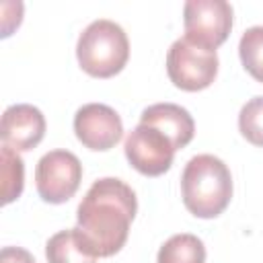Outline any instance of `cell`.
Returning <instances> with one entry per match:
<instances>
[{
  "instance_id": "obj_6",
  "label": "cell",
  "mask_w": 263,
  "mask_h": 263,
  "mask_svg": "<svg viewBox=\"0 0 263 263\" xmlns=\"http://www.w3.org/2000/svg\"><path fill=\"white\" fill-rule=\"evenodd\" d=\"M185 37L216 49L232 29V6L226 0H187L183 6Z\"/></svg>"
},
{
  "instance_id": "obj_16",
  "label": "cell",
  "mask_w": 263,
  "mask_h": 263,
  "mask_svg": "<svg viewBox=\"0 0 263 263\" xmlns=\"http://www.w3.org/2000/svg\"><path fill=\"white\" fill-rule=\"evenodd\" d=\"M0 263H37V261L23 247H4L0 251Z\"/></svg>"
},
{
  "instance_id": "obj_3",
  "label": "cell",
  "mask_w": 263,
  "mask_h": 263,
  "mask_svg": "<svg viewBox=\"0 0 263 263\" xmlns=\"http://www.w3.org/2000/svg\"><path fill=\"white\" fill-rule=\"evenodd\" d=\"M80 68L95 78H111L123 70L129 58V41L121 25L97 18L84 27L76 43Z\"/></svg>"
},
{
  "instance_id": "obj_14",
  "label": "cell",
  "mask_w": 263,
  "mask_h": 263,
  "mask_svg": "<svg viewBox=\"0 0 263 263\" xmlns=\"http://www.w3.org/2000/svg\"><path fill=\"white\" fill-rule=\"evenodd\" d=\"M238 55L245 70L259 82H263V25L249 27L238 43Z\"/></svg>"
},
{
  "instance_id": "obj_11",
  "label": "cell",
  "mask_w": 263,
  "mask_h": 263,
  "mask_svg": "<svg viewBox=\"0 0 263 263\" xmlns=\"http://www.w3.org/2000/svg\"><path fill=\"white\" fill-rule=\"evenodd\" d=\"M47 263H97V255L88 249L78 228L55 232L45 245Z\"/></svg>"
},
{
  "instance_id": "obj_7",
  "label": "cell",
  "mask_w": 263,
  "mask_h": 263,
  "mask_svg": "<svg viewBox=\"0 0 263 263\" xmlns=\"http://www.w3.org/2000/svg\"><path fill=\"white\" fill-rule=\"evenodd\" d=\"M123 150L129 164L146 177H158L166 173L177 152L171 140L162 132L144 123H138L127 134Z\"/></svg>"
},
{
  "instance_id": "obj_9",
  "label": "cell",
  "mask_w": 263,
  "mask_h": 263,
  "mask_svg": "<svg viewBox=\"0 0 263 263\" xmlns=\"http://www.w3.org/2000/svg\"><path fill=\"white\" fill-rule=\"evenodd\" d=\"M45 136L43 113L29 103H16L4 109L0 123V138L4 146L16 152L35 148Z\"/></svg>"
},
{
  "instance_id": "obj_12",
  "label": "cell",
  "mask_w": 263,
  "mask_h": 263,
  "mask_svg": "<svg viewBox=\"0 0 263 263\" xmlns=\"http://www.w3.org/2000/svg\"><path fill=\"white\" fill-rule=\"evenodd\" d=\"M156 263H205V247L195 234H173L160 247Z\"/></svg>"
},
{
  "instance_id": "obj_1",
  "label": "cell",
  "mask_w": 263,
  "mask_h": 263,
  "mask_svg": "<svg viewBox=\"0 0 263 263\" xmlns=\"http://www.w3.org/2000/svg\"><path fill=\"white\" fill-rule=\"evenodd\" d=\"M136 212L134 189L121 179L103 177L84 193L76 212V228L97 257H111L125 245Z\"/></svg>"
},
{
  "instance_id": "obj_13",
  "label": "cell",
  "mask_w": 263,
  "mask_h": 263,
  "mask_svg": "<svg viewBox=\"0 0 263 263\" xmlns=\"http://www.w3.org/2000/svg\"><path fill=\"white\" fill-rule=\"evenodd\" d=\"M25 164L16 150L2 144V203L14 201L23 193Z\"/></svg>"
},
{
  "instance_id": "obj_8",
  "label": "cell",
  "mask_w": 263,
  "mask_h": 263,
  "mask_svg": "<svg viewBox=\"0 0 263 263\" xmlns=\"http://www.w3.org/2000/svg\"><path fill=\"white\" fill-rule=\"evenodd\" d=\"M76 138L90 150H109L123 136V123L115 109L103 103H86L74 115Z\"/></svg>"
},
{
  "instance_id": "obj_4",
  "label": "cell",
  "mask_w": 263,
  "mask_h": 263,
  "mask_svg": "<svg viewBox=\"0 0 263 263\" xmlns=\"http://www.w3.org/2000/svg\"><path fill=\"white\" fill-rule=\"evenodd\" d=\"M166 72L177 88L189 92L203 90L218 74V53L187 37H179L168 47Z\"/></svg>"
},
{
  "instance_id": "obj_10",
  "label": "cell",
  "mask_w": 263,
  "mask_h": 263,
  "mask_svg": "<svg viewBox=\"0 0 263 263\" xmlns=\"http://www.w3.org/2000/svg\"><path fill=\"white\" fill-rule=\"evenodd\" d=\"M140 123L162 132L171 140L175 150L185 148L195 134V121L191 113L185 107L175 103H154L146 107L140 115Z\"/></svg>"
},
{
  "instance_id": "obj_15",
  "label": "cell",
  "mask_w": 263,
  "mask_h": 263,
  "mask_svg": "<svg viewBox=\"0 0 263 263\" xmlns=\"http://www.w3.org/2000/svg\"><path fill=\"white\" fill-rule=\"evenodd\" d=\"M240 134L255 146H263V97L249 99L238 113Z\"/></svg>"
},
{
  "instance_id": "obj_2",
  "label": "cell",
  "mask_w": 263,
  "mask_h": 263,
  "mask_svg": "<svg viewBox=\"0 0 263 263\" xmlns=\"http://www.w3.org/2000/svg\"><path fill=\"white\" fill-rule=\"evenodd\" d=\"M181 195L193 216L205 220L220 216L232 197L230 168L214 154L189 158L181 175Z\"/></svg>"
},
{
  "instance_id": "obj_5",
  "label": "cell",
  "mask_w": 263,
  "mask_h": 263,
  "mask_svg": "<svg viewBox=\"0 0 263 263\" xmlns=\"http://www.w3.org/2000/svg\"><path fill=\"white\" fill-rule=\"evenodd\" d=\"M82 164L70 150H49L35 166L37 193L47 203L68 201L80 187Z\"/></svg>"
}]
</instances>
